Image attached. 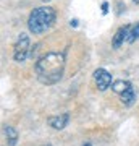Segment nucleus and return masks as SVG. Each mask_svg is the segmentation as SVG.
<instances>
[{
    "mask_svg": "<svg viewBox=\"0 0 139 146\" xmlns=\"http://www.w3.org/2000/svg\"><path fill=\"white\" fill-rule=\"evenodd\" d=\"M57 20V11L52 7H39L32 10L28 20V28L32 34H42L55 23Z\"/></svg>",
    "mask_w": 139,
    "mask_h": 146,
    "instance_id": "obj_2",
    "label": "nucleus"
},
{
    "mask_svg": "<svg viewBox=\"0 0 139 146\" xmlns=\"http://www.w3.org/2000/svg\"><path fill=\"white\" fill-rule=\"evenodd\" d=\"M42 2H52V0H42Z\"/></svg>",
    "mask_w": 139,
    "mask_h": 146,
    "instance_id": "obj_14",
    "label": "nucleus"
},
{
    "mask_svg": "<svg viewBox=\"0 0 139 146\" xmlns=\"http://www.w3.org/2000/svg\"><path fill=\"white\" fill-rule=\"evenodd\" d=\"M47 146H50V145H47Z\"/></svg>",
    "mask_w": 139,
    "mask_h": 146,
    "instance_id": "obj_15",
    "label": "nucleus"
},
{
    "mask_svg": "<svg viewBox=\"0 0 139 146\" xmlns=\"http://www.w3.org/2000/svg\"><path fill=\"white\" fill-rule=\"evenodd\" d=\"M139 39V23H134V25H128V41L126 42H134Z\"/></svg>",
    "mask_w": 139,
    "mask_h": 146,
    "instance_id": "obj_8",
    "label": "nucleus"
},
{
    "mask_svg": "<svg viewBox=\"0 0 139 146\" xmlns=\"http://www.w3.org/2000/svg\"><path fill=\"white\" fill-rule=\"evenodd\" d=\"M68 120H70V114H62L57 115V117H50L49 119V125L55 130H62L68 125Z\"/></svg>",
    "mask_w": 139,
    "mask_h": 146,
    "instance_id": "obj_6",
    "label": "nucleus"
},
{
    "mask_svg": "<svg viewBox=\"0 0 139 146\" xmlns=\"http://www.w3.org/2000/svg\"><path fill=\"white\" fill-rule=\"evenodd\" d=\"M31 54V42H29V37L28 34H20L18 41L15 44V50H13V57H15L16 62H24L26 58L29 57Z\"/></svg>",
    "mask_w": 139,
    "mask_h": 146,
    "instance_id": "obj_3",
    "label": "nucleus"
},
{
    "mask_svg": "<svg viewBox=\"0 0 139 146\" xmlns=\"http://www.w3.org/2000/svg\"><path fill=\"white\" fill-rule=\"evenodd\" d=\"M94 80H96L99 91H105V89H108L112 86V75L105 68H97L94 72Z\"/></svg>",
    "mask_w": 139,
    "mask_h": 146,
    "instance_id": "obj_4",
    "label": "nucleus"
},
{
    "mask_svg": "<svg viewBox=\"0 0 139 146\" xmlns=\"http://www.w3.org/2000/svg\"><path fill=\"white\" fill-rule=\"evenodd\" d=\"M82 146H91V145H89V143H86V145H82Z\"/></svg>",
    "mask_w": 139,
    "mask_h": 146,
    "instance_id": "obj_13",
    "label": "nucleus"
},
{
    "mask_svg": "<svg viewBox=\"0 0 139 146\" xmlns=\"http://www.w3.org/2000/svg\"><path fill=\"white\" fill-rule=\"evenodd\" d=\"M5 135H7V140H8V146H15L16 141H18V133L13 127H5Z\"/></svg>",
    "mask_w": 139,
    "mask_h": 146,
    "instance_id": "obj_9",
    "label": "nucleus"
},
{
    "mask_svg": "<svg viewBox=\"0 0 139 146\" xmlns=\"http://www.w3.org/2000/svg\"><path fill=\"white\" fill-rule=\"evenodd\" d=\"M107 11H108V3H107V2H103V3H102V13L105 15Z\"/></svg>",
    "mask_w": 139,
    "mask_h": 146,
    "instance_id": "obj_11",
    "label": "nucleus"
},
{
    "mask_svg": "<svg viewBox=\"0 0 139 146\" xmlns=\"http://www.w3.org/2000/svg\"><path fill=\"white\" fill-rule=\"evenodd\" d=\"M65 70V58L62 54L49 52L41 57L36 63V75L37 80L44 84H55L63 76Z\"/></svg>",
    "mask_w": 139,
    "mask_h": 146,
    "instance_id": "obj_1",
    "label": "nucleus"
},
{
    "mask_svg": "<svg viewBox=\"0 0 139 146\" xmlns=\"http://www.w3.org/2000/svg\"><path fill=\"white\" fill-rule=\"evenodd\" d=\"M133 2H134V3H139V0H133Z\"/></svg>",
    "mask_w": 139,
    "mask_h": 146,
    "instance_id": "obj_12",
    "label": "nucleus"
},
{
    "mask_svg": "<svg viewBox=\"0 0 139 146\" xmlns=\"http://www.w3.org/2000/svg\"><path fill=\"white\" fill-rule=\"evenodd\" d=\"M131 88H133V86H131V83H129V81H123V80H118V81H115V83L112 84L113 93L120 94V96H121L123 93H126V91H129Z\"/></svg>",
    "mask_w": 139,
    "mask_h": 146,
    "instance_id": "obj_7",
    "label": "nucleus"
},
{
    "mask_svg": "<svg viewBox=\"0 0 139 146\" xmlns=\"http://www.w3.org/2000/svg\"><path fill=\"white\" fill-rule=\"evenodd\" d=\"M121 102H123L125 106H131L134 102V99H136V93H134V89L131 88L129 91H126V93H123L121 96Z\"/></svg>",
    "mask_w": 139,
    "mask_h": 146,
    "instance_id": "obj_10",
    "label": "nucleus"
},
{
    "mask_svg": "<svg viewBox=\"0 0 139 146\" xmlns=\"http://www.w3.org/2000/svg\"><path fill=\"white\" fill-rule=\"evenodd\" d=\"M126 41H128V25L118 28V31L115 33L113 39H112V46H113V49H120L123 46V42Z\"/></svg>",
    "mask_w": 139,
    "mask_h": 146,
    "instance_id": "obj_5",
    "label": "nucleus"
}]
</instances>
